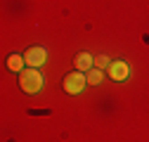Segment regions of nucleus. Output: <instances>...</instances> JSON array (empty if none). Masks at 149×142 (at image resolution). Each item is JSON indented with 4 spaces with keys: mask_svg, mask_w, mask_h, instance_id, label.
<instances>
[{
    "mask_svg": "<svg viewBox=\"0 0 149 142\" xmlns=\"http://www.w3.org/2000/svg\"><path fill=\"white\" fill-rule=\"evenodd\" d=\"M19 88L26 93V95H36L43 88V76L36 66H29L24 71H19Z\"/></svg>",
    "mask_w": 149,
    "mask_h": 142,
    "instance_id": "1",
    "label": "nucleus"
},
{
    "mask_svg": "<svg viewBox=\"0 0 149 142\" xmlns=\"http://www.w3.org/2000/svg\"><path fill=\"white\" fill-rule=\"evenodd\" d=\"M85 83H88L85 74L76 69V71H71V74H66V76H64L62 88H64V93H69V95H78L83 88H85Z\"/></svg>",
    "mask_w": 149,
    "mask_h": 142,
    "instance_id": "2",
    "label": "nucleus"
},
{
    "mask_svg": "<svg viewBox=\"0 0 149 142\" xmlns=\"http://www.w3.org/2000/svg\"><path fill=\"white\" fill-rule=\"evenodd\" d=\"M109 78H111V81H116V83L128 81V78H130V64L123 62V59L111 62V64H109Z\"/></svg>",
    "mask_w": 149,
    "mask_h": 142,
    "instance_id": "3",
    "label": "nucleus"
},
{
    "mask_svg": "<svg viewBox=\"0 0 149 142\" xmlns=\"http://www.w3.org/2000/svg\"><path fill=\"white\" fill-rule=\"evenodd\" d=\"M24 59H26V66H36V69H38L47 59V50L45 47H29L26 55H24Z\"/></svg>",
    "mask_w": 149,
    "mask_h": 142,
    "instance_id": "4",
    "label": "nucleus"
},
{
    "mask_svg": "<svg viewBox=\"0 0 149 142\" xmlns=\"http://www.w3.org/2000/svg\"><path fill=\"white\" fill-rule=\"evenodd\" d=\"M73 64H76L78 71H88V69H92V64H95V57H92L90 52H78Z\"/></svg>",
    "mask_w": 149,
    "mask_h": 142,
    "instance_id": "5",
    "label": "nucleus"
},
{
    "mask_svg": "<svg viewBox=\"0 0 149 142\" xmlns=\"http://www.w3.org/2000/svg\"><path fill=\"white\" fill-rule=\"evenodd\" d=\"M24 66H26L24 57H19V55H10L7 57V69L10 71H17V74H19V71H24Z\"/></svg>",
    "mask_w": 149,
    "mask_h": 142,
    "instance_id": "6",
    "label": "nucleus"
},
{
    "mask_svg": "<svg viewBox=\"0 0 149 142\" xmlns=\"http://www.w3.org/2000/svg\"><path fill=\"white\" fill-rule=\"evenodd\" d=\"M85 78H88V83H90V85H100V83L104 81V74H102V69L92 66V69H88V71H85Z\"/></svg>",
    "mask_w": 149,
    "mask_h": 142,
    "instance_id": "7",
    "label": "nucleus"
},
{
    "mask_svg": "<svg viewBox=\"0 0 149 142\" xmlns=\"http://www.w3.org/2000/svg\"><path fill=\"white\" fill-rule=\"evenodd\" d=\"M95 66L97 69H109V59L104 55H100V57H95Z\"/></svg>",
    "mask_w": 149,
    "mask_h": 142,
    "instance_id": "8",
    "label": "nucleus"
}]
</instances>
